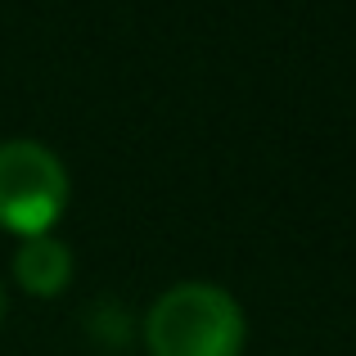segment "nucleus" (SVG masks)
<instances>
[{
    "instance_id": "nucleus-1",
    "label": "nucleus",
    "mask_w": 356,
    "mask_h": 356,
    "mask_svg": "<svg viewBox=\"0 0 356 356\" xmlns=\"http://www.w3.org/2000/svg\"><path fill=\"white\" fill-rule=\"evenodd\" d=\"M145 339L154 356H235L243 343V312L226 289L190 280L154 302Z\"/></svg>"
},
{
    "instance_id": "nucleus-2",
    "label": "nucleus",
    "mask_w": 356,
    "mask_h": 356,
    "mask_svg": "<svg viewBox=\"0 0 356 356\" xmlns=\"http://www.w3.org/2000/svg\"><path fill=\"white\" fill-rule=\"evenodd\" d=\"M68 199L63 163L36 140H5L0 145V221L23 235H45Z\"/></svg>"
},
{
    "instance_id": "nucleus-3",
    "label": "nucleus",
    "mask_w": 356,
    "mask_h": 356,
    "mask_svg": "<svg viewBox=\"0 0 356 356\" xmlns=\"http://www.w3.org/2000/svg\"><path fill=\"white\" fill-rule=\"evenodd\" d=\"M14 275L23 280L32 293H59L72 275V252L68 243H59L54 235H27V243L14 257Z\"/></svg>"
},
{
    "instance_id": "nucleus-4",
    "label": "nucleus",
    "mask_w": 356,
    "mask_h": 356,
    "mask_svg": "<svg viewBox=\"0 0 356 356\" xmlns=\"http://www.w3.org/2000/svg\"><path fill=\"white\" fill-rule=\"evenodd\" d=\"M0 316H5V289H0Z\"/></svg>"
}]
</instances>
